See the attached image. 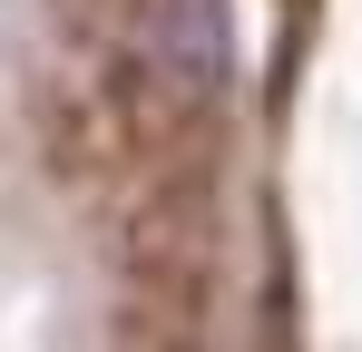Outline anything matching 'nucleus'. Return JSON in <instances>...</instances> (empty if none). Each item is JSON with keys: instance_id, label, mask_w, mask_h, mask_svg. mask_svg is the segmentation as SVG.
I'll return each mask as SVG.
<instances>
[{"instance_id": "f257e3e1", "label": "nucleus", "mask_w": 362, "mask_h": 352, "mask_svg": "<svg viewBox=\"0 0 362 352\" xmlns=\"http://www.w3.org/2000/svg\"><path fill=\"white\" fill-rule=\"evenodd\" d=\"M294 10H313V0H294Z\"/></svg>"}]
</instances>
